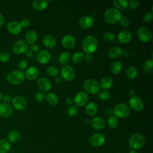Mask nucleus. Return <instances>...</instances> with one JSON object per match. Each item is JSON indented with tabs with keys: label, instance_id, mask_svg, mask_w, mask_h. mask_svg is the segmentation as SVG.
Wrapping results in <instances>:
<instances>
[{
	"label": "nucleus",
	"instance_id": "1",
	"mask_svg": "<svg viewBox=\"0 0 153 153\" xmlns=\"http://www.w3.org/2000/svg\"><path fill=\"white\" fill-rule=\"evenodd\" d=\"M81 47L83 51L86 54L94 53L98 47V41L93 35H87L82 40Z\"/></svg>",
	"mask_w": 153,
	"mask_h": 153
},
{
	"label": "nucleus",
	"instance_id": "2",
	"mask_svg": "<svg viewBox=\"0 0 153 153\" xmlns=\"http://www.w3.org/2000/svg\"><path fill=\"white\" fill-rule=\"evenodd\" d=\"M121 17V13L120 10L115 8L108 9L103 14V19L105 22L110 25L117 23L120 22Z\"/></svg>",
	"mask_w": 153,
	"mask_h": 153
},
{
	"label": "nucleus",
	"instance_id": "3",
	"mask_svg": "<svg viewBox=\"0 0 153 153\" xmlns=\"http://www.w3.org/2000/svg\"><path fill=\"white\" fill-rule=\"evenodd\" d=\"M145 143V138L144 136L140 133L133 134L128 140V145L132 149H139L142 148Z\"/></svg>",
	"mask_w": 153,
	"mask_h": 153
},
{
	"label": "nucleus",
	"instance_id": "4",
	"mask_svg": "<svg viewBox=\"0 0 153 153\" xmlns=\"http://www.w3.org/2000/svg\"><path fill=\"white\" fill-rule=\"evenodd\" d=\"M7 81L13 85H20L22 84L25 79L24 73L19 70L14 71L6 77Z\"/></svg>",
	"mask_w": 153,
	"mask_h": 153
},
{
	"label": "nucleus",
	"instance_id": "5",
	"mask_svg": "<svg viewBox=\"0 0 153 153\" xmlns=\"http://www.w3.org/2000/svg\"><path fill=\"white\" fill-rule=\"evenodd\" d=\"M99 82L94 79H87L84 81L83 83V88L85 93L96 94L100 91Z\"/></svg>",
	"mask_w": 153,
	"mask_h": 153
},
{
	"label": "nucleus",
	"instance_id": "6",
	"mask_svg": "<svg viewBox=\"0 0 153 153\" xmlns=\"http://www.w3.org/2000/svg\"><path fill=\"white\" fill-rule=\"evenodd\" d=\"M130 113L129 107L123 103H117L113 109V114L115 115V117L121 118L128 117Z\"/></svg>",
	"mask_w": 153,
	"mask_h": 153
},
{
	"label": "nucleus",
	"instance_id": "7",
	"mask_svg": "<svg viewBox=\"0 0 153 153\" xmlns=\"http://www.w3.org/2000/svg\"><path fill=\"white\" fill-rule=\"evenodd\" d=\"M60 74L62 79L68 81L73 80L75 76V72L74 68L69 65H64L60 69Z\"/></svg>",
	"mask_w": 153,
	"mask_h": 153
},
{
	"label": "nucleus",
	"instance_id": "8",
	"mask_svg": "<svg viewBox=\"0 0 153 153\" xmlns=\"http://www.w3.org/2000/svg\"><path fill=\"white\" fill-rule=\"evenodd\" d=\"M137 36L138 39L144 43L149 42L152 38L151 32L145 26H141L137 29Z\"/></svg>",
	"mask_w": 153,
	"mask_h": 153
},
{
	"label": "nucleus",
	"instance_id": "9",
	"mask_svg": "<svg viewBox=\"0 0 153 153\" xmlns=\"http://www.w3.org/2000/svg\"><path fill=\"white\" fill-rule=\"evenodd\" d=\"M128 105L133 110L136 112L142 111L144 108V104L143 101L139 97L136 95H134L130 97L128 100Z\"/></svg>",
	"mask_w": 153,
	"mask_h": 153
},
{
	"label": "nucleus",
	"instance_id": "10",
	"mask_svg": "<svg viewBox=\"0 0 153 153\" xmlns=\"http://www.w3.org/2000/svg\"><path fill=\"white\" fill-rule=\"evenodd\" d=\"M27 49L28 44L25 41L22 39L16 41L12 46L13 52L17 54H20L25 53Z\"/></svg>",
	"mask_w": 153,
	"mask_h": 153
},
{
	"label": "nucleus",
	"instance_id": "11",
	"mask_svg": "<svg viewBox=\"0 0 153 153\" xmlns=\"http://www.w3.org/2000/svg\"><path fill=\"white\" fill-rule=\"evenodd\" d=\"M12 106L17 110L22 111L27 107V102L26 99L20 96H16L11 100Z\"/></svg>",
	"mask_w": 153,
	"mask_h": 153
},
{
	"label": "nucleus",
	"instance_id": "12",
	"mask_svg": "<svg viewBox=\"0 0 153 153\" xmlns=\"http://www.w3.org/2000/svg\"><path fill=\"white\" fill-rule=\"evenodd\" d=\"M105 142V136L101 133L94 134L89 139V143L94 147L100 146L104 144Z\"/></svg>",
	"mask_w": 153,
	"mask_h": 153
},
{
	"label": "nucleus",
	"instance_id": "13",
	"mask_svg": "<svg viewBox=\"0 0 153 153\" xmlns=\"http://www.w3.org/2000/svg\"><path fill=\"white\" fill-rule=\"evenodd\" d=\"M74 103L79 106H83L85 105L88 100V96L85 91H79L78 92L75 97L74 98Z\"/></svg>",
	"mask_w": 153,
	"mask_h": 153
},
{
	"label": "nucleus",
	"instance_id": "14",
	"mask_svg": "<svg viewBox=\"0 0 153 153\" xmlns=\"http://www.w3.org/2000/svg\"><path fill=\"white\" fill-rule=\"evenodd\" d=\"M37 86L41 92L45 93L50 90L51 84L48 78L41 77L37 81Z\"/></svg>",
	"mask_w": 153,
	"mask_h": 153
},
{
	"label": "nucleus",
	"instance_id": "15",
	"mask_svg": "<svg viewBox=\"0 0 153 153\" xmlns=\"http://www.w3.org/2000/svg\"><path fill=\"white\" fill-rule=\"evenodd\" d=\"M61 44L65 48L71 49L75 47L76 41L74 36L70 35H66L62 38Z\"/></svg>",
	"mask_w": 153,
	"mask_h": 153
},
{
	"label": "nucleus",
	"instance_id": "16",
	"mask_svg": "<svg viewBox=\"0 0 153 153\" xmlns=\"http://www.w3.org/2000/svg\"><path fill=\"white\" fill-rule=\"evenodd\" d=\"M90 123L91 127L97 130H100L103 129L106 126V123H105V120L100 116L94 117L90 121Z\"/></svg>",
	"mask_w": 153,
	"mask_h": 153
},
{
	"label": "nucleus",
	"instance_id": "17",
	"mask_svg": "<svg viewBox=\"0 0 153 153\" xmlns=\"http://www.w3.org/2000/svg\"><path fill=\"white\" fill-rule=\"evenodd\" d=\"M118 41L123 44L129 43L132 39V34L130 32L127 30H124L119 32L117 36Z\"/></svg>",
	"mask_w": 153,
	"mask_h": 153
},
{
	"label": "nucleus",
	"instance_id": "18",
	"mask_svg": "<svg viewBox=\"0 0 153 153\" xmlns=\"http://www.w3.org/2000/svg\"><path fill=\"white\" fill-rule=\"evenodd\" d=\"M24 74L25 78L30 81H32L38 78L39 74V71L35 66H30L26 70Z\"/></svg>",
	"mask_w": 153,
	"mask_h": 153
},
{
	"label": "nucleus",
	"instance_id": "19",
	"mask_svg": "<svg viewBox=\"0 0 153 153\" xmlns=\"http://www.w3.org/2000/svg\"><path fill=\"white\" fill-rule=\"evenodd\" d=\"M13 110L12 106L7 103H0V116L4 118H8L13 114Z\"/></svg>",
	"mask_w": 153,
	"mask_h": 153
},
{
	"label": "nucleus",
	"instance_id": "20",
	"mask_svg": "<svg viewBox=\"0 0 153 153\" xmlns=\"http://www.w3.org/2000/svg\"><path fill=\"white\" fill-rule=\"evenodd\" d=\"M7 30L13 35H17L22 31V26L18 22L10 21L7 25Z\"/></svg>",
	"mask_w": 153,
	"mask_h": 153
},
{
	"label": "nucleus",
	"instance_id": "21",
	"mask_svg": "<svg viewBox=\"0 0 153 153\" xmlns=\"http://www.w3.org/2000/svg\"><path fill=\"white\" fill-rule=\"evenodd\" d=\"M36 59L38 61V62L41 64L45 65L49 62V61L51 59V55L50 53L45 50H43L40 51L36 56Z\"/></svg>",
	"mask_w": 153,
	"mask_h": 153
},
{
	"label": "nucleus",
	"instance_id": "22",
	"mask_svg": "<svg viewBox=\"0 0 153 153\" xmlns=\"http://www.w3.org/2000/svg\"><path fill=\"white\" fill-rule=\"evenodd\" d=\"M79 26L84 29H87L91 27L94 24L93 19L88 16H85L82 17L79 20Z\"/></svg>",
	"mask_w": 153,
	"mask_h": 153
},
{
	"label": "nucleus",
	"instance_id": "23",
	"mask_svg": "<svg viewBox=\"0 0 153 153\" xmlns=\"http://www.w3.org/2000/svg\"><path fill=\"white\" fill-rule=\"evenodd\" d=\"M43 44L47 48H54L56 45V39L51 35H45L42 39Z\"/></svg>",
	"mask_w": 153,
	"mask_h": 153
},
{
	"label": "nucleus",
	"instance_id": "24",
	"mask_svg": "<svg viewBox=\"0 0 153 153\" xmlns=\"http://www.w3.org/2000/svg\"><path fill=\"white\" fill-rule=\"evenodd\" d=\"M98 111L97 105L94 102H90L85 107V112L89 117H94Z\"/></svg>",
	"mask_w": 153,
	"mask_h": 153
},
{
	"label": "nucleus",
	"instance_id": "25",
	"mask_svg": "<svg viewBox=\"0 0 153 153\" xmlns=\"http://www.w3.org/2000/svg\"><path fill=\"white\" fill-rule=\"evenodd\" d=\"M25 39L27 43L33 44L38 39V34L34 30H28L25 35Z\"/></svg>",
	"mask_w": 153,
	"mask_h": 153
},
{
	"label": "nucleus",
	"instance_id": "26",
	"mask_svg": "<svg viewBox=\"0 0 153 153\" xmlns=\"http://www.w3.org/2000/svg\"><path fill=\"white\" fill-rule=\"evenodd\" d=\"M123 51V50L120 47H112L108 51V56L112 59H118L122 56Z\"/></svg>",
	"mask_w": 153,
	"mask_h": 153
},
{
	"label": "nucleus",
	"instance_id": "27",
	"mask_svg": "<svg viewBox=\"0 0 153 153\" xmlns=\"http://www.w3.org/2000/svg\"><path fill=\"white\" fill-rule=\"evenodd\" d=\"M113 84L114 82H113L112 79L108 76H103L101 79L100 82L99 83L100 87L103 89H105V90L107 89L111 88L112 87Z\"/></svg>",
	"mask_w": 153,
	"mask_h": 153
},
{
	"label": "nucleus",
	"instance_id": "28",
	"mask_svg": "<svg viewBox=\"0 0 153 153\" xmlns=\"http://www.w3.org/2000/svg\"><path fill=\"white\" fill-rule=\"evenodd\" d=\"M32 4L33 8L38 11L44 10L48 6V2L46 0H35Z\"/></svg>",
	"mask_w": 153,
	"mask_h": 153
},
{
	"label": "nucleus",
	"instance_id": "29",
	"mask_svg": "<svg viewBox=\"0 0 153 153\" xmlns=\"http://www.w3.org/2000/svg\"><path fill=\"white\" fill-rule=\"evenodd\" d=\"M47 102L51 106H55L59 103V97L56 94L50 92L48 93L45 97Z\"/></svg>",
	"mask_w": 153,
	"mask_h": 153
},
{
	"label": "nucleus",
	"instance_id": "30",
	"mask_svg": "<svg viewBox=\"0 0 153 153\" xmlns=\"http://www.w3.org/2000/svg\"><path fill=\"white\" fill-rule=\"evenodd\" d=\"M123 63L120 61L114 62L110 67V70L113 74H118L123 70Z\"/></svg>",
	"mask_w": 153,
	"mask_h": 153
},
{
	"label": "nucleus",
	"instance_id": "31",
	"mask_svg": "<svg viewBox=\"0 0 153 153\" xmlns=\"http://www.w3.org/2000/svg\"><path fill=\"white\" fill-rule=\"evenodd\" d=\"M112 3L115 8L118 10H125L128 5V1L127 0H114Z\"/></svg>",
	"mask_w": 153,
	"mask_h": 153
},
{
	"label": "nucleus",
	"instance_id": "32",
	"mask_svg": "<svg viewBox=\"0 0 153 153\" xmlns=\"http://www.w3.org/2000/svg\"><path fill=\"white\" fill-rule=\"evenodd\" d=\"M8 141L10 143H17L20 139V134L17 131H11L8 134Z\"/></svg>",
	"mask_w": 153,
	"mask_h": 153
},
{
	"label": "nucleus",
	"instance_id": "33",
	"mask_svg": "<svg viewBox=\"0 0 153 153\" xmlns=\"http://www.w3.org/2000/svg\"><path fill=\"white\" fill-rule=\"evenodd\" d=\"M11 149L10 143L6 139L0 140V153H7Z\"/></svg>",
	"mask_w": 153,
	"mask_h": 153
},
{
	"label": "nucleus",
	"instance_id": "34",
	"mask_svg": "<svg viewBox=\"0 0 153 153\" xmlns=\"http://www.w3.org/2000/svg\"><path fill=\"white\" fill-rule=\"evenodd\" d=\"M138 74L137 69L134 66H130L126 69V75L128 78L133 79L136 78Z\"/></svg>",
	"mask_w": 153,
	"mask_h": 153
},
{
	"label": "nucleus",
	"instance_id": "35",
	"mask_svg": "<svg viewBox=\"0 0 153 153\" xmlns=\"http://www.w3.org/2000/svg\"><path fill=\"white\" fill-rule=\"evenodd\" d=\"M71 59V55L68 52L65 51L60 53L58 57L59 62L62 65L67 64Z\"/></svg>",
	"mask_w": 153,
	"mask_h": 153
},
{
	"label": "nucleus",
	"instance_id": "36",
	"mask_svg": "<svg viewBox=\"0 0 153 153\" xmlns=\"http://www.w3.org/2000/svg\"><path fill=\"white\" fill-rule=\"evenodd\" d=\"M84 54L81 51H76L74 53L72 57V60L75 63H80L84 59Z\"/></svg>",
	"mask_w": 153,
	"mask_h": 153
},
{
	"label": "nucleus",
	"instance_id": "37",
	"mask_svg": "<svg viewBox=\"0 0 153 153\" xmlns=\"http://www.w3.org/2000/svg\"><path fill=\"white\" fill-rule=\"evenodd\" d=\"M143 68L145 72L152 74L153 72V60L152 59L146 60L143 65Z\"/></svg>",
	"mask_w": 153,
	"mask_h": 153
},
{
	"label": "nucleus",
	"instance_id": "38",
	"mask_svg": "<svg viewBox=\"0 0 153 153\" xmlns=\"http://www.w3.org/2000/svg\"><path fill=\"white\" fill-rule=\"evenodd\" d=\"M107 124L108 127L111 128L113 129L116 128L118 124V121L117 118L115 116H110L108 119Z\"/></svg>",
	"mask_w": 153,
	"mask_h": 153
},
{
	"label": "nucleus",
	"instance_id": "39",
	"mask_svg": "<svg viewBox=\"0 0 153 153\" xmlns=\"http://www.w3.org/2000/svg\"><path fill=\"white\" fill-rule=\"evenodd\" d=\"M78 109L76 106L71 105L67 109V114L70 117H74L77 115Z\"/></svg>",
	"mask_w": 153,
	"mask_h": 153
},
{
	"label": "nucleus",
	"instance_id": "40",
	"mask_svg": "<svg viewBox=\"0 0 153 153\" xmlns=\"http://www.w3.org/2000/svg\"><path fill=\"white\" fill-rule=\"evenodd\" d=\"M98 96H99V99H100L101 100L106 101V100H108L109 99V98L111 97V94L108 91L103 90L99 91Z\"/></svg>",
	"mask_w": 153,
	"mask_h": 153
},
{
	"label": "nucleus",
	"instance_id": "41",
	"mask_svg": "<svg viewBox=\"0 0 153 153\" xmlns=\"http://www.w3.org/2000/svg\"><path fill=\"white\" fill-rule=\"evenodd\" d=\"M47 74L50 76H56L59 74L58 69L54 66H50L46 70Z\"/></svg>",
	"mask_w": 153,
	"mask_h": 153
},
{
	"label": "nucleus",
	"instance_id": "42",
	"mask_svg": "<svg viewBox=\"0 0 153 153\" xmlns=\"http://www.w3.org/2000/svg\"><path fill=\"white\" fill-rule=\"evenodd\" d=\"M115 35L111 32H106L103 35V39L107 42H110L113 41L115 39Z\"/></svg>",
	"mask_w": 153,
	"mask_h": 153
},
{
	"label": "nucleus",
	"instance_id": "43",
	"mask_svg": "<svg viewBox=\"0 0 153 153\" xmlns=\"http://www.w3.org/2000/svg\"><path fill=\"white\" fill-rule=\"evenodd\" d=\"M10 58L9 53L7 51H2L0 53V61L2 62H7Z\"/></svg>",
	"mask_w": 153,
	"mask_h": 153
},
{
	"label": "nucleus",
	"instance_id": "44",
	"mask_svg": "<svg viewBox=\"0 0 153 153\" xmlns=\"http://www.w3.org/2000/svg\"><path fill=\"white\" fill-rule=\"evenodd\" d=\"M153 14L151 12H147L145 13L143 16V20L146 23H149L152 20Z\"/></svg>",
	"mask_w": 153,
	"mask_h": 153
},
{
	"label": "nucleus",
	"instance_id": "45",
	"mask_svg": "<svg viewBox=\"0 0 153 153\" xmlns=\"http://www.w3.org/2000/svg\"><path fill=\"white\" fill-rule=\"evenodd\" d=\"M27 63L24 59L20 60L17 63V67L19 71H21L27 68Z\"/></svg>",
	"mask_w": 153,
	"mask_h": 153
},
{
	"label": "nucleus",
	"instance_id": "46",
	"mask_svg": "<svg viewBox=\"0 0 153 153\" xmlns=\"http://www.w3.org/2000/svg\"><path fill=\"white\" fill-rule=\"evenodd\" d=\"M128 5L133 10L137 9L140 5V1L138 0H131L128 2Z\"/></svg>",
	"mask_w": 153,
	"mask_h": 153
},
{
	"label": "nucleus",
	"instance_id": "47",
	"mask_svg": "<svg viewBox=\"0 0 153 153\" xmlns=\"http://www.w3.org/2000/svg\"><path fill=\"white\" fill-rule=\"evenodd\" d=\"M120 25L123 27H128L130 25V22L127 17H121L120 20Z\"/></svg>",
	"mask_w": 153,
	"mask_h": 153
},
{
	"label": "nucleus",
	"instance_id": "48",
	"mask_svg": "<svg viewBox=\"0 0 153 153\" xmlns=\"http://www.w3.org/2000/svg\"><path fill=\"white\" fill-rule=\"evenodd\" d=\"M35 100L38 102H43V100L45 98V96H44V94L42 92L40 91V92H38L35 94Z\"/></svg>",
	"mask_w": 153,
	"mask_h": 153
},
{
	"label": "nucleus",
	"instance_id": "49",
	"mask_svg": "<svg viewBox=\"0 0 153 153\" xmlns=\"http://www.w3.org/2000/svg\"><path fill=\"white\" fill-rule=\"evenodd\" d=\"M30 23V20H29V19H27V18H24V19H22V20H21L20 24L22 27H27L28 26H29Z\"/></svg>",
	"mask_w": 153,
	"mask_h": 153
},
{
	"label": "nucleus",
	"instance_id": "50",
	"mask_svg": "<svg viewBox=\"0 0 153 153\" xmlns=\"http://www.w3.org/2000/svg\"><path fill=\"white\" fill-rule=\"evenodd\" d=\"M29 50L33 53H37L39 50V46L36 44H31L29 47Z\"/></svg>",
	"mask_w": 153,
	"mask_h": 153
},
{
	"label": "nucleus",
	"instance_id": "51",
	"mask_svg": "<svg viewBox=\"0 0 153 153\" xmlns=\"http://www.w3.org/2000/svg\"><path fill=\"white\" fill-rule=\"evenodd\" d=\"M2 100L4 102V103H8L9 102H10L12 100V97H11V95L9 94H4L2 95Z\"/></svg>",
	"mask_w": 153,
	"mask_h": 153
},
{
	"label": "nucleus",
	"instance_id": "52",
	"mask_svg": "<svg viewBox=\"0 0 153 153\" xmlns=\"http://www.w3.org/2000/svg\"><path fill=\"white\" fill-rule=\"evenodd\" d=\"M84 59L87 63H90L92 62L93 59V56L91 54H86L85 56H84Z\"/></svg>",
	"mask_w": 153,
	"mask_h": 153
},
{
	"label": "nucleus",
	"instance_id": "53",
	"mask_svg": "<svg viewBox=\"0 0 153 153\" xmlns=\"http://www.w3.org/2000/svg\"><path fill=\"white\" fill-rule=\"evenodd\" d=\"M65 103L68 105H72V104L74 103V98L71 97H68L65 99Z\"/></svg>",
	"mask_w": 153,
	"mask_h": 153
},
{
	"label": "nucleus",
	"instance_id": "54",
	"mask_svg": "<svg viewBox=\"0 0 153 153\" xmlns=\"http://www.w3.org/2000/svg\"><path fill=\"white\" fill-rule=\"evenodd\" d=\"M105 113L107 115H108L109 117L112 116V115L113 114V109H111V108H108L105 111Z\"/></svg>",
	"mask_w": 153,
	"mask_h": 153
},
{
	"label": "nucleus",
	"instance_id": "55",
	"mask_svg": "<svg viewBox=\"0 0 153 153\" xmlns=\"http://www.w3.org/2000/svg\"><path fill=\"white\" fill-rule=\"evenodd\" d=\"M54 80H55L56 83L59 84V83H60V82L62 81V78L60 76H57H57L55 77Z\"/></svg>",
	"mask_w": 153,
	"mask_h": 153
},
{
	"label": "nucleus",
	"instance_id": "56",
	"mask_svg": "<svg viewBox=\"0 0 153 153\" xmlns=\"http://www.w3.org/2000/svg\"><path fill=\"white\" fill-rule=\"evenodd\" d=\"M25 55L26 57H31L32 56V53L29 50H27L26 52H25Z\"/></svg>",
	"mask_w": 153,
	"mask_h": 153
},
{
	"label": "nucleus",
	"instance_id": "57",
	"mask_svg": "<svg viewBox=\"0 0 153 153\" xmlns=\"http://www.w3.org/2000/svg\"><path fill=\"white\" fill-rule=\"evenodd\" d=\"M4 18L1 13H0V27L4 24Z\"/></svg>",
	"mask_w": 153,
	"mask_h": 153
},
{
	"label": "nucleus",
	"instance_id": "58",
	"mask_svg": "<svg viewBox=\"0 0 153 153\" xmlns=\"http://www.w3.org/2000/svg\"><path fill=\"white\" fill-rule=\"evenodd\" d=\"M128 94L130 96H133L135 95V94H135V91H134V90L131 89V90H129L128 91Z\"/></svg>",
	"mask_w": 153,
	"mask_h": 153
},
{
	"label": "nucleus",
	"instance_id": "59",
	"mask_svg": "<svg viewBox=\"0 0 153 153\" xmlns=\"http://www.w3.org/2000/svg\"><path fill=\"white\" fill-rule=\"evenodd\" d=\"M122 55H123L124 57H128V55H129V52L128 51H127V50L123 51Z\"/></svg>",
	"mask_w": 153,
	"mask_h": 153
},
{
	"label": "nucleus",
	"instance_id": "60",
	"mask_svg": "<svg viewBox=\"0 0 153 153\" xmlns=\"http://www.w3.org/2000/svg\"><path fill=\"white\" fill-rule=\"evenodd\" d=\"M128 153H139V152H138L137 151L134 150V149H131V150H130V151H129Z\"/></svg>",
	"mask_w": 153,
	"mask_h": 153
},
{
	"label": "nucleus",
	"instance_id": "61",
	"mask_svg": "<svg viewBox=\"0 0 153 153\" xmlns=\"http://www.w3.org/2000/svg\"><path fill=\"white\" fill-rule=\"evenodd\" d=\"M2 94L0 92V102L2 100Z\"/></svg>",
	"mask_w": 153,
	"mask_h": 153
},
{
	"label": "nucleus",
	"instance_id": "62",
	"mask_svg": "<svg viewBox=\"0 0 153 153\" xmlns=\"http://www.w3.org/2000/svg\"><path fill=\"white\" fill-rule=\"evenodd\" d=\"M117 153H121V152H117Z\"/></svg>",
	"mask_w": 153,
	"mask_h": 153
}]
</instances>
